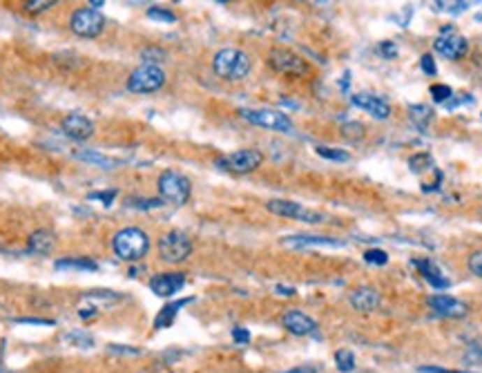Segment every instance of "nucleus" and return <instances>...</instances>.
Instances as JSON below:
<instances>
[{
	"instance_id": "1",
	"label": "nucleus",
	"mask_w": 482,
	"mask_h": 373,
	"mask_svg": "<svg viewBox=\"0 0 482 373\" xmlns=\"http://www.w3.org/2000/svg\"><path fill=\"white\" fill-rule=\"evenodd\" d=\"M112 251L123 262H139L150 251V237L141 228H121L112 237Z\"/></svg>"
},
{
	"instance_id": "2",
	"label": "nucleus",
	"mask_w": 482,
	"mask_h": 373,
	"mask_svg": "<svg viewBox=\"0 0 482 373\" xmlns=\"http://www.w3.org/2000/svg\"><path fill=\"white\" fill-rule=\"evenodd\" d=\"M252 70V61L244 50L224 47L212 56V72L224 81H241Z\"/></svg>"
},
{
	"instance_id": "3",
	"label": "nucleus",
	"mask_w": 482,
	"mask_h": 373,
	"mask_svg": "<svg viewBox=\"0 0 482 373\" xmlns=\"http://www.w3.org/2000/svg\"><path fill=\"white\" fill-rule=\"evenodd\" d=\"M166 81H168V76H166L163 67L143 63L136 67V70H132L128 81H125V87H128V92L132 94H154L166 85Z\"/></svg>"
},
{
	"instance_id": "4",
	"label": "nucleus",
	"mask_w": 482,
	"mask_h": 373,
	"mask_svg": "<svg viewBox=\"0 0 482 373\" xmlns=\"http://www.w3.org/2000/svg\"><path fill=\"white\" fill-rule=\"evenodd\" d=\"M266 61L270 70L289 78H304L311 74V65L300 54H295L293 50H286V47H272Z\"/></svg>"
},
{
	"instance_id": "5",
	"label": "nucleus",
	"mask_w": 482,
	"mask_h": 373,
	"mask_svg": "<svg viewBox=\"0 0 482 373\" xmlns=\"http://www.w3.org/2000/svg\"><path fill=\"white\" fill-rule=\"evenodd\" d=\"M159 195L163 201L172 203V206H183L188 203L192 195V182L177 170H166L159 177Z\"/></svg>"
},
{
	"instance_id": "6",
	"label": "nucleus",
	"mask_w": 482,
	"mask_h": 373,
	"mask_svg": "<svg viewBox=\"0 0 482 373\" xmlns=\"http://www.w3.org/2000/svg\"><path fill=\"white\" fill-rule=\"evenodd\" d=\"M105 29V16L94 7H80L70 16V31L78 38H98Z\"/></svg>"
},
{
	"instance_id": "7",
	"label": "nucleus",
	"mask_w": 482,
	"mask_h": 373,
	"mask_svg": "<svg viewBox=\"0 0 482 373\" xmlns=\"http://www.w3.org/2000/svg\"><path fill=\"white\" fill-rule=\"evenodd\" d=\"M263 163V154L255 148H246V150H235L231 154H224L214 161V166L224 173L231 175H250L255 173L257 168Z\"/></svg>"
},
{
	"instance_id": "8",
	"label": "nucleus",
	"mask_w": 482,
	"mask_h": 373,
	"mask_svg": "<svg viewBox=\"0 0 482 373\" xmlns=\"http://www.w3.org/2000/svg\"><path fill=\"white\" fill-rule=\"evenodd\" d=\"M192 253V240L181 231H170L159 240V255L168 264L186 262Z\"/></svg>"
},
{
	"instance_id": "9",
	"label": "nucleus",
	"mask_w": 482,
	"mask_h": 373,
	"mask_svg": "<svg viewBox=\"0 0 482 373\" xmlns=\"http://www.w3.org/2000/svg\"><path fill=\"white\" fill-rule=\"evenodd\" d=\"M241 119H246L252 126L275 130V132H291L293 130V121L289 115L277 110H250V108H241L239 110Z\"/></svg>"
},
{
	"instance_id": "10",
	"label": "nucleus",
	"mask_w": 482,
	"mask_h": 373,
	"mask_svg": "<svg viewBox=\"0 0 482 373\" xmlns=\"http://www.w3.org/2000/svg\"><path fill=\"white\" fill-rule=\"evenodd\" d=\"M266 210L277 214V217H286V219H297V221H306V224H319L324 221V214L311 210L302 206L297 201H289V199H270L266 203Z\"/></svg>"
},
{
	"instance_id": "11",
	"label": "nucleus",
	"mask_w": 482,
	"mask_h": 373,
	"mask_svg": "<svg viewBox=\"0 0 482 373\" xmlns=\"http://www.w3.org/2000/svg\"><path fill=\"white\" fill-rule=\"evenodd\" d=\"M433 50L438 52L442 59L460 61L462 56L469 52V41L465 36H460V34H455L451 27H444L442 36H438L433 41Z\"/></svg>"
},
{
	"instance_id": "12",
	"label": "nucleus",
	"mask_w": 482,
	"mask_h": 373,
	"mask_svg": "<svg viewBox=\"0 0 482 373\" xmlns=\"http://www.w3.org/2000/svg\"><path fill=\"white\" fill-rule=\"evenodd\" d=\"M61 130L67 139L72 141H87L94 137V121H92L89 117L85 115H78V112H72V115H67L63 121H61Z\"/></svg>"
},
{
	"instance_id": "13",
	"label": "nucleus",
	"mask_w": 482,
	"mask_h": 373,
	"mask_svg": "<svg viewBox=\"0 0 482 373\" xmlns=\"http://www.w3.org/2000/svg\"><path fill=\"white\" fill-rule=\"evenodd\" d=\"M351 103L355 108L369 112L373 119L386 121L388 117H391V105H388L382 96H375V94H369V92H360V94H353L351 96Z\"/></svg>"
},
{
	"instance_id": "14",
	"label": "nucleus",
	"mask_w": 482,
	"mask_h": 373,
	"mask_svg": "<svg viewBox=\"0 0 482 373\" xmlns=\"http://www.w3.org/2000/svg\"><path fill=\"white\" fill-rule=\"evenodd\" d=\"M186 286V275L183 273H161L150 279V291L159 298H172Z\"/></svg>"
},
{
	"instance_id": "15",
	"label": "nucleus",
	"mask_w": 482,
	"mask_h": 373,
	"mask_svg": "<svg viewBox=\"0 0 482 373\" xmlns=\"http://www.w3.org/2000/svg\"><path fill=\"white\" fill-rule=\"evenodd\" d=\"M282 324L286 331H291L293 335H315L317 333V322L302 311H286Z\"/></svg>"
},
{
	"instance_id": "16",
	"label": "nucleus",
	"mask_w": 482,
	"mask_h": 373,
	"mask_svg": "<svg viewBox=\"0 0 482 373\" xmlns=\"http://www.w3.org/2000/svg\"><path fill=\"white\" fill-rule=\"evenodd\" d=\"M429 307L438 315H442V318H455L458 320V318H465V315L469 313L467 304L451 298V295H433L429 300Z\"/></svg>"
},
{
	"instance_id": "17",
	"label": "nucleus",
	"mask_w": 482,
	"mask_h": 373,
	"mask_svg": "<svg viewBox=\"0 0 482 373\" xmlns=\"http://www.w3.org/2000/svg\"><path fill=\"white\" fill-rule=\"evenodd\" d=\"M413 266H416V268L420 270V275H422L424 279H427L433 288H449L451 281L442 275L440 266L435 264L433 259H427V257H416V259H413Z\"/></svg>"
},
{
	"instance_id": "18",
	"label": "nucleus",
	"mask_w": 482,
	"mask_h": 373,
	"mask_svg": "<svg viewBox=\"0 0 482 373\" xmlns=\"http://www.w3.org/2000/svg\"><path fill=\"white\" fill-rule=\"evenodd\" d=\"M351 307L360 313H371L380 307V293L371 286H360L351 293Z\"/></svg>"
},
{
	"instance_id": "19",
	"label": "nucleus",
	"mask_w": 482,
	"mask_h": 373,
	"mask_svg": "<svg viewBox=\"0 0 482 373\" xmlns=\"http://www.w3.org/2000/svg\"><path fill=\"white\" fill-rule=\"evenodd\" d=\"M286 246L293 248H308V246H330V248H342L344 242L335 240V237H321V235H291L282 240Z\"/></svg>"
},
{
	"instance_id": "20",
	"label": "nucleus",
	"mask_w": 482,
	"mask_h": 373,
	"mask_svg": "<svg viewBox=\"0 0 482 373\" xmlns=\"http://www.w3.org/2000/svg\"><path fill=\"white\" fill-rule=\"evenodd\" d=\"M54 248H56V233L48 228L31 233L27 240V251L34 255H50Z\"/></svg>"
},
{
	"instance_id": "21",
	"label": "nucleus",
	"mask_w": 482,
	"mask_h": 373,
	"mask_svg": "<svg viewBox=\"0 0 482 373\" xmlns=\"http://www.w3.org/2000/svg\"><path fill=\"white\" fill-rule=\"evenodd\" d=\"M192 302V298H186V300H177V302H170L166 304L163 309H161L156 313V318H154V329H166V326H170L172 322H175L177 318V313L183 309V307H188V304Z\"/></svg>"
},
{
	"instance_id": "22",
	"label": "nucleus",
	"mask_w": 482,
	"mask_h": 373,
	"mask_svg": "<svg viewBox=\"0 0 482 373\" xmlns=\"http://www.w3.org/2000/svg\"><path fill=\"white\" fill-rule=\"evenodd\" d=\"M74 156H76V159H80V161H85V163L105 168V170H112V168H117L121 163V161L110 159V156L101 154V152H94V150H78V152H74Z\"/></svg>"
},
{
	"instance_id": "23",
	"label": "nucleus",
	"mask_w": 482,
	"mask_h": 373,
	"mask_svg": "<svg viewBox=\"0 0 482 373\" xmlns=\"http://www.w3.org/2000/svg\"><path fill=\"white\" fill-rule=\"evenodd\" d=\"M59 270H98V264L89 257H63L56 262Z\"/></svg>"
},
{
	"instance_id": "24",
	"label": "nucleus",
	"mask_w": 482,
	"mask_h": 373,
	"mask_svg": "<svg viewBox=\"0 0 482 373\" xmlns=\"http://www.w3.org/2000/svg\"><path fill=\"white\" fill-rule=\"evenodd\" d=\"M482 0H435L440 11H446V14H462V11L472 9L476 5H480Z\"/></svg>"
},
{
	"instance_id": "25",
	"label": "nucleus",
	"mask_w": 482,
	"mask_h": 373,
	"mask_svg": "<svg viewBox=\"0 0 482 373\" xmlns=\"http://www.w3.org/2000/svg\"><path fill=\"white\" fill-rule=\"evenodd\" d=\"M409 117H411V121L416 123V126L424 132V130H427L429 123H431V119H433V110H431L429 105H411V108H409Z\"/></svg>"
},
{
	"instance_id": "26",
	"label": "nucleus",
	"mask_w": 482,
	"mask_h": 373,
	"mask_svg": "<svg viewBox=\"0 0 482 373\" xmlns=\"http://www.w3.org/2000/svg\"><path fill=\"white\" fill-rule=\"evenodd\" d=\"M56 5H59V0H25V3H22V11H25L27 16H41Z\"/></svg>"
},
{
	"instance_id": "27",
	"label": "nucleus",
	"mask_w": 482,
	"mask_h": 373,
	"mask_svg": "<svg viewBox=\"0 0 482 373\" xmlns=\"http://www.w3.org/2000/svg\"><path fill=\"white\" fill-rule=\"evenodd\" d=\"M315 152L321 156V159H328V161H335V163H344L351 159V154L342 148H328V145H317Z\"/></svg>"
},
{
	"instance_id": "28",
	"label": "nucleus",
	"mask_w": 482,
	"mask_h": 373,
	"mask_svg": "<svg viewBox=\"0 0 482 373\" xmlns=\"http://www.w3.org/2000/svg\"><path fill=\"white\" fill-rule=\"evenodd\" d=\"M65 342L67 344H74L78 349H92L94 346V337L85 331H74V333H67L65 335Z\"/></svg>"
},
{
	"instance_id": "29",
	"label": "nucleus",
	"mask_w": 482,
	"mask_h": 373,
	"mask_svg": "<svg viewBox=\"0 0 482 373\" xmlns=\"http://www.w3.org/2000/svg\"><path fill=\"white\" fill-rule=\"evenodd\" d=\"M335 365L342 373H351L355 369V356L353 351H349V349H339V351L335 353Z\"/></svg>"
},
{
	"instance_id": "30",
	"label": "nucleus",
	"mask_w": 482,
	"mask_h": 373,
	"mask_svg": "<svg viewBox=\"0 0 482 373\" xmlns=\"http://www.w3.org/2000/svg\"><path fill=\"white\" fill-rule=\"evenodd\" d=\"M130 208H136V210H154V208H161L163 206V199H141V197H130L128 201Z\"/></svg>"
},
{
	"instance_id": "31",
	"label": "nucleus",
	"mask_w": 482,
	"mask_h": 373,
	"mask_svg": "<svg viewBox=\"0 0 482 373\" xmlns=\"http://www.w3.org/2000/svg\"><path fill=\"white\" fill-rule=\"evenodd\" d=\"M431 154L427 152H418L416 156H411V161H409V168H411V173H424V170H429L431 168Z\"/></svg>"
},
{
	"instance_id": "32",
	"label": "nucleus",
	"mask_w": 482,
	"mask_h": 373,
	"mask_svg": "<svg viewBox=\"0 0 482 373\" xmlns=\"http://www.w3.org/2000/svg\"><path fill=\"white\" fill-rule=\"evenodd\" d=\"M147 18L156 22H177V14H172L166 7H150L147 9Z\"/></svg>"
},
{
	"instance_id": "33",
	"label": "nucleus",
	"mask_w": 482,
	"mask_h": 373,
	"mask_svg": "<svg viewBox=\"0 0 482 373\" xmlns=\"http://www.w3.org/2000/svg\"><path fill=\"white\" fill-rule=\"evenodd\" d=\"M364 262L371 264V266H386L388 264V255L380 248H371V251L364 253Z\"/></svg>"
},
{
	"instance_id": "34",
	"label": "nucleus",
	"mask_w": 482,
	"mask_h": 373,
	"mask_svg": "<svg viewBox=\"0 0 482 373\" xmlns=\"http://www.w3.org/2000/svg\"><path fill=\"white\" fill-rule=\"evenodd\" d=\"M141 59L143 63H150V65H159V63H163L168 59V54L163 50H159V47H145L141 52Z\"/></svg>"
},
{
	"instance_id": "35",
	"label": "nucleus",
	"mask_w": 482,
	"mask_h": 373,
	"mask_svg": "<svg viewBox=\"0 0 482 373\" xmlns=\"http://www.w3.org/2000/svg\"><path fill=\"white\" fill-rule=\"evenodd\" d=\"M431 96H433L435 103H446V101H449V98L453 96V89H451L449 85L435 83V85H431Z\"/></svg>"
},
{
	"instance_id": "36",
	"label": "nucleus",
	"mask_w": 482,
	"mask_h": 373,
	"mask_svg": "<svg viewBox=\"0 0 482 373\" xmlns=\"http://www.w3.org/2000/svg\"><path fill=\"white\" fill-rule=\"evenodd\" d=\"M117 195H119V192L117 190H108V192H92V195H89V199H98L101 203H103V206H112V203H114V199H117Z\"/></svg>"
},
{
	"instance_id": "37",
	"label": "nucleus",
	"mask_w": 482,
	"mask_h": 373,
	"mask_svg": "<svg viewBox=\"0 0 482 373\" xmlns=\"http://www.w3.org/2000/svg\"><path fill=\"white\" fill-rule=\"evenodd\" d=\"M420 67H422V72L427 74V76H435V74H438V67H435V61H433L431 54H424L422 56V59H420Z\"/></svg>"
},
{
	"instance_id": "38",
	"label": "nucleus",
	"mask_w": 482,
	"mask_h": 373,
	"mask_svg": "<svg viewBox=\"0 0 482 373\" xmlns=\"http://www.w3.org/2000/svg\"><path fill=\"white\" fill-rule=\"evenodd\" d=\"M469 270L482 279V251H476L472 257H469Z\"/></svg>"
},
{
	"instance_id": "39",
	"label": "nucleus",
	"mask_w": 482,
	"mask_h": 373,
	"mask_svg": "<svg viewBox=\"0 0 482 373\" xmlns=\"http://www.w3.org/2000/svg\"><path fill=\"white\" fill-rule=\"evenodd\" d=\"M342 132L346 134L349 139H360L364 134V126H360V123H349V126H344Z\"/></svg>"
},
{
	"instance_id": "40",
	"label": "nucleus",
	"mask_w": 482,
	"mask_h": 373,
	"mask_svg": "<svg viewBox=\"0 0 482 373\" xmlns=\"http://www.w3.org/2000/svg\"><path fill=\"white\" fill-rule=\"evenodd\" d=\"M233 340H235L237 344H248V342H250V333H248V329H244V326H235V329H233Z\"/></svg>"
},
{
	"instance_id": "41",
	"label": "nucleus",
	"mask_w": 482,
	"mask_h": 373,
	"mask_svg": "<svg viewBox=\"0 0 482 373\" xmlns=\"http://www.w3.org/2000/svg\"><path fill=\"white\" fill-rule=\"evenodd\" d=\"M110 351L112 353H123V356H139L141 349H134V346H117V344H110Z\"/></svg>"
},
{
	"instance_id": "42",
	"label": "nucleus",
	"mask_w": 482,
	"mask_h": 373,
	"mask_svg": "<svg viewBox=\"0 0 482 373\" xmlns=\"http://www.w3.org/2000/svg\"><path fill=\"white\" fill-rule=\"evenodd\" d=\"M380 52H382V56H386V59H393V56H397V47H395V43H391V41H384L380 45Z\"/></svg>"
},
{
	"instance_id": "43",
	"label": "nucleus",
	"mask_w": 482,
	"mask_h": 373,
	"mask_svg": "<svg viewBox=\"0 0 482 373\" xmlns=\"http://www.w3.org/2000/svg\"><path fill=\"white\" fill-rule=\"evenodd\" d=\"M465 363H474V365L482 363V349H472V351L465 356Z\"/></svg>"
},
{
	"instance_id": "44",
	"label": "nucleus",
	"mask_w": 482,
	"mask_h": 373,
	"mask_svg": "<svg viewBox=\"0 0 482 373\" xmlns=\"http://www.w3.org/2000/svg\"><path fill=\"white\" fill-rule=\"evenodd\" d=\"M284 373H319V367H315V365H304V367H295V369L284 371Z\"/></svg>"
},
{
	"instance_id": "45",
	"label": "nucleus",
	"mask_w": 482,
	"mask_h": 373,
	"mask_svg": "<svg viewBox=\"0 0 482 373\" xmlns=\"http://www.w3.org/2000/svg\"><path fill=\"white\" fill-rule=\"evenodd\" d=\"M275 291H277L279 295H284V298H293V295H295V288H293V286H284V284H277V286H275Z\"/></svg>"
},
{
	"instance_id": "46",
	"label": "nucleus",
	"mask_w": 482,
	"mask_h": 373,
	"mask_svg": "<svg viewBox=\"0 0 482 373\" xmlns=\"http://www.w3.org/2000/svg\"><path fill=\"white\" fill-rule=\"evenodd\" d=\"M22 324H41V326H52V320H36V318H27V320H18Z\"/></svg>"
},
{
	"instance_id": "47",
	"label": "nucleus",
	"mask_w": 482,
	"mask_h": 373,
	"mask_svg": "<svg viewBox=\"0 0 482 373\" xmlns=\"http://www.w3.org/2000/svg\"><path fill=\"white\" fill-rule=\"evenodd\" d=\"M420 373H455V371H446V369H438V367H420Z\"/></svg>"
},
{
	"instance_id": "48",
	"label": "nucleus",
	"mask_w": 482,
	"mask_h": 373,
	"mask_svg": "<svg viewBox=\"0 0 482 373\" xmlns=\"http://www.w3.org/2000/svg\"><path fill=\"white\" fill-rule=\"evenodd\" d=\"M78 315H80V318H83V320H87V318H94V315H96V309H78Z\"/></svg>"
},
{
	"instance_id": "49",
	"label": "nucleus",
	"mask_w": 482,
	"mask_h": 373,
	"mask_svg": "<svg viewBox=\"0 0 482 373\" xmlns=\"http://www.w3.org/2000/svg\"><path fill=\"white\" fill-rule=\"evenodd\" d=\"M89 7H94V9H101L103 5H105V0H87Z\"/></svg>"
},
{
	"instance_id": "50",
	"label": "nucleus",
	"mask_w": 482,
	"mask_h": 373,
	"mask_svg": "<svg viewBox=\"0 0 482 373\" xmlns=\"http://www.w3.org/2000/svg\"><path fill=\"white\" fill-rule=\"evenodd\" d=\"M217 3H231V0H217Z\"/></svg>"
}]
</instances>
